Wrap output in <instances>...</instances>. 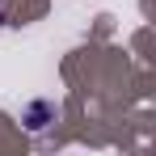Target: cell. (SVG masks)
<instances>
[{"mask_svg":"<svg viewBox=\"0 0 156 156\" xmlns=\"http://www.w3.org/2000/svg\"><path fill=\"white\" fill-rule=\"evenodd\" d=\"M55 114H59V110H55L51 101H34V105H26V127L30 131H42L47 122H55Z\"/></svg>","mask_w":156,"mask_h":156,"instance_id":"1","label":"cell"}]
</instances>
